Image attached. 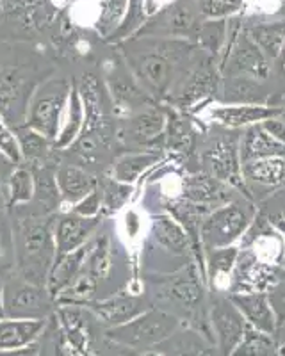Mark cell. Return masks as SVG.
I'll list each match as a JSON object with an SVG mask.
<instances>
[{
	"label": "cell",
	"instance_id": "obj_1",
	"mask_svg": "<svg viewBox=\"0 0 285 356\" xmlns=\"http://www.w3.org/2000/svg\"><path fill=\"white\" fill-rule=\"evenodd\" d=\"M114 47L139 86L157 104H168L202 52L189 40L152 36H134Z\"/></svg>",
	"mask_w": 285,
	"mask_h": 356
},
{
	"label": "cell",
	"instance_id": "obj_2",
	"mask_svg": "<svg viewBox=\"0 0 285 356\" xmlns=\"http://www.w3.org/2000/svg\"><path fill=\"white\" fill-rule=\"evenodd\" d=\"M52 75L56 65L43 44L0 41V116L11 129L25 125L34 91Z\"/></svg>",
	"mask_w": 285,
	"mask_h": 356
},
{
	"label": "cell",
	"instance_id": "obj_3",
	"mask_svg": "<svg viewBox=\"0 0 285 356\" xmlns=\"http://www.w3.org/2000/svg\"><path fill=\"white\" fill-rule=\"evenodd\" d=\"M57 216H40L31 212L25 205L9 209V222L15 239L17 275L27 282L47 287L50 269L57 257L56 227Z\"/></svg>",
	"mask_w": 285,
	"mask_h": 356
},
{
	"label": "cell",
	"instance_id": "obj_4",
	"mask_svg": "<svg viewBox=\"0 0 285 356\" xmlns=\"http://www.w3.org/2000/svg\"><path fill=\"white\" fill-rule=\"evenodd\" d=\"M72 6L74 0H2L0 41L36 43L43 36L56 41Z\"/></svg>",
	"mask_w": 285,
	"mask_h": 356
},
{
	"label": "cell",
	"instance_id": "obj_5",
	"mask_svg": "<svg viewBox=\"0 0 285 356\" xmlns=\"http://www.w3.org/2000/svg\"><path fill=\"white\" fill-rule=\"evenodd\" d=\"M145 280L150 303H159V308L173 316L193 317L204 305V278L196 262H188L171 273L147 275Z\"/></svg>",
	"mask_w": 285,
	"mask_h": 356
},
{
	"label": "cell",
	"instance_id": "obj_6",
	"mask_svg": "<svg viewBox=\"0 0 285 356\" xmlns=\"http://www.w3.org/2000/svg\"><path fill=\"white\" fill-rule=\"evenodd\" d=\"M179 317L159 307H150L129 323L106 330L104 339L138 353H147L179 332Z\"/></svg>",
	"mask_w": 285,
	"mask_h": 356
},
{
	"label": "cell",
	"instance_id": "obj_7",
	"mask_svg": "<svg viewBox=\"0 0 285 356\" xmlns=\"http://www.w3.org/2000/svg\"><path fill=\"white\" fill-rule=\"evenodd\" d=\"M72 86L74 82L63 75H52L41 82L28 102L25 125L56 141L61 132Z\"/></svg>",
	"mask_w": 285,
	"mask_h": 356
},
{
	"label": "cell",
	"instance_id": "obj_8",
	"mask_svg": "<svg viewBox=\"0 0 285 356\" xmlns=\"http://www.w3.org/2000/svg\"><path fill=\"white\" fill-rule=\"evenodd\" d=\"M221 77H248L266 81L271 73V61L246 34L245 24L230 18V33L218 63Z\"/></svg>",
	"mask_w": 285,
	"mask_h": 356
},
{
	"label": "cell",
	"instance_id": "obj_9",
	"mask_svg": "<svg viewBox=\"0 0 285 356\" xmlns=\"http://www.w3.org/2000/svg\"><path fill=\"white\" fill-rule=\"evenodd\" d=\"M256 211L252 202L232 200L209 212L200 227V243L205 251L232 246L239 241L255 219Z\"/></svg>",
	"mask_w": 285,
	"mask_h": 356
},
{
	"label": "cell",
	"instance_id": "obj_10",
	"mask_svg": "<svg viewBox=\"0 0 285 356\" xmlns=\"http://www.w3.org/2000/svg\"><path fill=\"white\" fill-rule=\"evenodd\" d=\"M164 130H166V109L164 106L142 107L129 114L116 127V141L129 152L157 150L164 148Z\"/></svg>",
	"mask_w": 285,
	"mask_h": 356
},
{
	"label": "cell",
	"instance_id": "obj_11",
	"mask_svg": "<svg viewBox=\"0 0 285 356\" xmlns=\"http://www.w3.org/2000/svg\"><path fill=\"white\" fill-rule=\"evenodd\" d=\"M56 300L47 287L27 282L17 273L4 280V317L50 319L56 316Z\"/></svg>",
	"mask_w": 285,
	"mask_h": 356
},
{
	"label": "cell",
	"instance_id": "obj_12",
	"mask_svg": "<svg viewBox=\"0 0 285 356\" xmlns=\"http://www.w3.org/2000/svg\"><path fill=\"white\" fill-rule=\"evenodd\" d=\"M239 143L241 134L237 130H225L218 134L212 139H209L207 145L200 154V164L202 171L211 177L218 178L221 182L228 184L232 187H246L243 182V175H241V154H239ZM248 198V195H246ZM250 200V198H248Z\"/></svg>",
	"mask_w": 285,
	"mask_h": 356
},
{
	"label": "cell",
	"instance_id": "obj_13",
	"mask_svg": "<svg viewBox=\"0 0 285 356\" xmlns=\"http://www.w3.org/2000/svg\"><path fill=\"white\" fill-rule=\"evenodd\" d=\"M202 20L204 18L200 15L198 0H173L154 13L136 36L193 41V36Z\"/></svg>",
	"mask_w": 285,
	"mask_h": 356
},
{
	"label": "cell",
	"instance_id": "obj_14",
	"mask_svg": "<svg viewBox=\"0 0 285 356\" xmlns=\"http://www.w3.org/2000/svg\"><path fill=\"white\" fill-rule=\"evenodd\" d=\"M220 77L221 73L216 65V59L202 50L196 57V61L193 63L191 70L186 73V77L180 81V84L177 86L171 98L168 100V106L184 111L202 102L204 98L212 97L220 88Z\"/></svg>",
	"mask_w": 285,
	"mask_h": 356
},
{
	"label": "cell",
	"instance_id": "obj_15",
	"mask_svg": "<svg viewBox=\"0 0 285 356\" xmlns=\"http://www.w3.org/2000/svg\"><path fill=\"white\" fill-rule=\"evenodd\" d=\"M104 79H106L107 93L113 98L114 111H125V113L132 114L136 111L142 109V107L157 104L139 86V82L134 79V75L129 70V66L125 65L120 52L116 54V57L106 63Z\"/></svg>",
	"mask_w": 285,
	"mask_h": 356
},
{
	"label": "cell",
	"instance_id": "obj_16",
	"mask_svg": "<svg viewBox=\"0 0 285 356\" xmlns=\"http://www.w3.org/2000/svg\"><path fill=\"white\" fill-rule=\"evenodd\" d=\"M211 326L216 335L220 353L223 356H230L245 335L248 323L230 298L218 296L211 303Z\"/></svg>",
	"mask_w": 285,
	"mask_h": 356
},
{
	"label": "cell",
	"instance_id": "obj_17",
	"mask_svg": "<svg viewBox=\"0 0 285 356\" xmlns=\"http://www.w3.org/2000/svg\"><path fill=\"white\" fill-rule=\"evenodd\" d=\"M152 307L150 300L142 294H125V292H118V294L106 298V300L93 301V303L86 305V308L90 310L91 317L102 326L109 328H116L122 324L129 323L139 314Z\"/></svg>",
	"mask_w": 285,
	"mask_h": 356
},
{
	"label": "cell",
	"instance_id": "obj_18",
	"mask_svg": "<svg viewBox=\"0 0 285 356\" xmlns=\"http://www.w3.org/2000/svg\"><path fill=\"white\" fill-rule=\"evenodd\" d=\"M147 250H159L161 253L175 259H186L191 255L193 244L188 232L170 214H157L152 218L150 235Z\"/></svg>",
	"mask_w": 285,
	"mask_h": 356
},
{
	"label": "cell",
	"instance_id": "obj_19",
	"mask_svg": "<svg viewBox=\"0 0 285 356\" xmlns=\"http://www.w3.org/2000/svg\"><path fill=\"white\" fill-rule=\"evenodd\" d=\"M102 225V216L97 218H84V216L65 212L57 216L54 237H56L57 257L72 253L91 241V235Z\"/></svg>",
	"mask_w": 285,
	"mask_h": 356
},
{
	"label": "cell",
	"instance_id": "obj_20",
	"mask_svg": "<svg viewBox=\"0 0 285 356\" xmlns=\"http://www.w3.org/2000/svg\"><path fill=\"white\" fill-rule=\"evenodd\" d=\"M182 198L214 211L218 207L232 202L234 189L232 186L221 182L218 178L211 177L204 171H198V173L184 178Z\"/></svg>",
	"mask_w": 285,
	"mask_h": 356
},
{
	"label": "cell",
	"instance_id": "obj_21",
	"mask_svg": "<svg viewBox=\"0 0 285 356\" xmlns=\"http://www.w3.org/2000/svg\"><path fill=\"white\" fill-rule=\"evenodd\" d=\"M56 180L63 205L72 207L100 186V178L74 162H59L56 166Z\"/></svg>",
	"mask_w": 285,
	"mask_h": 356
},
{
	"label": "cell",
	"instance_id": "obj_22",
	"mask_svg": "<svg viewBox=\"0 0 285 356\" xmlns=\"http://www.w3.org/2000/svg\"><path fill=\"white\" fill-rule=\"evenodd\" d=\"M56 166L57 164H43L31 168L34 175V196L25 207L34 214L52 216L61 211L63 202L56 180Z\"/></svg>",
	"mask_w": 285,
	"mask_h": 356
},
{
	"label": "cell",
	"instance_id": "obj_23",
	"mask_svg": "<svg viewBox=\"0 0 285 356\" xmlns=\"http://www.w3.org/2000/svg\"><path fill=\"white\" fill-rule=\"evenodd\" d=\"M212 120L230 130L246 129L271 118L285 116V107L282 106H223L211 111Z\"/></svg>",
	"mask_w": 285,
	"mask_h": 356
},
{
	"label": "cell",
	"instance_id": "obj_24",
	"mask_svg": "<svg viewBox=\"0 0 285 356\" xmlns=\"http://www.w3.org/2000/svg\"><path fill=\"white\" fill-rule=\"evenodd\" d=\"M241 175L246 187V195L250 196L252 187L262 189H282L285 187V157H269L250 161L241 164Z\"/></svg>",
	"mask_w": 285,
	"mask_h": 356
},
{
	"label": "cell",
	"instance_id": "obj_25",
	"mask_svg": "<svg viewBox=\"0 0 285 356\" xmlns=\"http://www.w3.org/2000/svg\"><path fill=\"white\" fill-rule=\"evenodd\" d=\"M228 298L239 308L250 326L269 335L277 332V319H275L273 308L269 305L268 292H236Z\"/></svg>",
	"mask_w": 285,
	"mask_h": 356
},
{
	"label": "cell",
	"instance_id": "obj_26",
	"mask_svg": "<svg viewBox=\"0 0 285 356\" xmlns=\"http://www.w3.org/2000/svg\"><path fill=\"white\" fill-rule=\"evenodd\" d=\"M18 143H20L22 157L24 164L28 168L43 166V164H59V155L61 152L57 150L54 145V139L40 134L38 130L31 129L27 125H20L15 129Z\"/></svg>",
	"mask_w": 285,
	"mask_h": 356
},
{
	"label": "cell",
	"instance_id": "obj_27",
	"mask_svg": "<svg viewBox=\"0 0 285 356\" xmlns=\"http://www.w3.org/2000/svg\"><path fill=\"white\" fill-rule=\"evenodd\" d=\"M241 162L259 161L269 157H285V145L275 139L262 123L246 127L241 134L239 143Z\"/></svg>",
	"mask_w": 285,
	"mask_h": 356
},
{
	"label": "cell",
	"instance_id": "obj_28",
	"mask_svg": "<svg viewBox=\"0 0 285 356\" xmlns=\"http://www.w3.org/2000/svg\"><path fill=\"white\" fill-rule=\"evenodd\" d=\"M49 319H0V351L20 349L38 342L47 332Z\"/></svg>",
	"mask_w": 285,
	"mask_h": 356
},
{
	"label": "cell",
	"instance_id": "obj_29",
	"mask_svg": "<svg viewBox=\"0 0 285 356\" xmlns=\"http://www.w3.org/2000/svg\"><path fill=\"white\" fill-rule=\"evenodd\" d=\"M91 244H84L79 250L72 251V253H66V255L56 257V262H54L52 269H50L49 280H47V291L50 292L54 300L57 296L61 294L66 287H68L72 282L75 280V276L81 273L82 266H84L86 259H88V253H90Z\"/></svg>",
	"mask_w": 285,
	"mask_h": 356
},
{
	"label": "cell",
	"instance_id": "obj_30",
	"mask_svg": "<svg viewBox=\"0 0 285 356\" xmlns=\"http://www.w3.org/2000/svg\"><path fill=\"white\" fill-rule=\"evenodd\" d=\"M245 31L269 61H275L285 44V17L275 22L246 24Z\"/></svg>",
	"mask_w": 285,
	"mask_h": 356
},
{
	"label": "cell",
	"instance_id": "obj_31",
	"mask_svg": "<svg viewBox=\"0 0 285 356\" xmlns=\"http://www.w3.org/2000/svg\"><path fill=\"white\" fill-rule=\"evenodd\" d=\"M161 161V152L139 150L120 155L113 164V178L123 184H134L147 170Z\"/></svg>",
	"mask_w": 285,
	"mask_h": 356
},
{
	"label": "cell",
	"instance_id": "obj_32",
	"mask_svg": "<svg viewBox=\"0 0 285 356\" xmlns=\"http://www.w3.org/2000/svg\"><path fill=\"white\" fill-rule=\"evenodd\" d=\"M86 120V111H84V102H82L81 93H79L77 82H74L72 86V93H70L68 107H66L65 120H63V127L59 136L56 138L54 145L59 152L66 150L70 146L74 145L79 139L82 132V127H84Z\"/></svg>",
	"mask_w": 285,
	"mask_h": 356
},
{
	"label": "cell",
	"instance_id": "obj_33",
	"mask_svg": "<svg viewBox=\"0 0 285 356\" xmlns=\"http://www.w3.org/2000/svg\"><path fill=\"white\" fill-rule=\"evenodd\" d=\"M223 93L228 106H266L268 102V93L262 82L248 77L227 79Z\"/></svg>",
	"mask_w": 285,
	"mask_h": 356
},
{
	"label": "cell",
	"instance_id": "obj_34",
	"mask_svg": "<svg viewBox=\"0 0 285 356\" xmlns=\"http://www.w3.org/2000/svg\"><path fill=\"white\" fill-rule=\"evenodd\" d=\"M155 349L164 356H216L214 348L196 332H175Z\"/></svg>",
	"mask_w": 285,
	"mask_h": 356
},
{
	"label": "cell",
	"instance_id": "obj_35",
	"mask_svg": "<svg viewBox=\"0 0 285 356\" xmlns=\"http://www.w3.org/2000/svg\"><path fill=\"white\" fill-rule=\"evenodd\" d=\"M228 33H230V18L228 20H202L193 36V43L216 59L218 56H221L227 44Z\"/></svg>",
	"mask_w": 285,
	"mask_h": 356
},
{
	"label": "cell",
	"instance_id": "obj_36",
	"mask_svg": "<svg viewBox=\"0 0 285 356\" xmlns=\"http://www.w3.org/2000/svg\"><path fill=\"white\" fill-rule=\"evenodd\" d=\"M166 109V130H164V148L173 152H188L193 145L191 123L180 109L164 106Z\"/></svg>",
	"mask_w": 285,
	"mask_h": 356
},
{
	"label": "cell",
	"instance_id": "obj_37",
	"mask_svg": "<svg viewBox=\"0 0 285 356\" xmlns=\"http://www.w3.org/2000/svg\"><path fill=\"white\" fill-rule=\"evenodd\" d=\"M2 189H4L6 200H8V209L13 207L25 205L33 200L34 196V175L28 166H17L13 170L6 180H2Z\"/></svg>",
	"mask_w": 285,
	"mask_h": 356
},
{
	"label": "cell",
	"instance_id": "obj_38",
	"mask_svg": "<svg viewBox=\"0 0 285 356\" xmlns=\"http://www.w3.org/2000/svg\"><path fill=\"white\" fill-rule=\"evenodd\" d=\"M98 11L93 18V31L104 41L109 40L125 17L129 0H98Z\"/></svg>",
	"mask_w": 285,
	"mask_h": 356
},
{
	"label": "cell",
	"instance_id": "obj_39",
	"mask_svg": "<svg viewBox=\"0 0 285 356\" xmlns=\"http://www.w3.org/2000/svg\"><path fill=\"white\" fill-rule=\"evenodd\" d=\"M230 356H282V348L277 344L273 335L248 324L245 335Z\"/></svg>",
	"mask_w": 285,
	"mask_h": 356
},
{
	"label": "cell",
	"instance_id": "obj_40",
	"mask_svg": "<svg viewBox=\"0 0 285 356\" xmlns=\"http://www.w3.org/2000/svg\"><path fill=\"white\" fill-rule=\"evenodd\" d=\"M148 18H150L148 0H129V8H127L122 24H120V27L114 31L113 36L106 43L120 44L122 41L131 40L132 36L139 33V29L147 24Z\"/></svg>",
	"mask_w": 285,
	"mask_h": 356
},
{
	"label": "cell",
	"instance_id": "obj_41",
	"mask_svg": "<svg viewBox=\"0 0 285 356\" xmlns=\"http://www.w3.org/2000/svg\"><path fill=\"white\" fill-rule=\"evenodd\" d=\"M237 260H239V248L236 246L216 248V250L207 251L205 269H207L209 278L218 280V276H228L234 271Z\"/></svg>",
	"mask_w": 285,
	"mask_h": 356
},
{
	"label": "cell",
	"instance_id": "obj_42",
	"mask_svg": "<svg viewBox=\"0 0 285 356\" xmlns=\"http://www.w3.org/2000/svg\"><path fill=\"white\" fill-rule=\"evenodd\" d=\"M100 189H102V214L104 216L118 212L132 195L131 184L118 182V180H114V178H109V180H106V182L100 180Z\"/></svg>",
	"mask_w": 285,
	"mask_h": 356
},
{
	"label": "cell",
	"instance_id": "obj_43",
	"mask_svg": "<svg viewBox=\"0 0 285 356\" xmlns=\"http://www.w3.org/2000/svg\"><path fill=\"white\" fill-rule=\"evenodd\" d=\"M245 8V0H198L204 20H228Z\"/></svg>",
	"mask_w": 285,
	"mask_h": 356
},
{
	"label": "cell",
	"instance_id": "obj_44",
	"mask_svg": "<svg viewBox=\"0 0 285 356\" xmlns=\"http://www.w3.org/2000/svg\"><path fill=\"white\" fill-rule=\"evenodd\" d=\"M17 273V257H15V239H13L11 222H0V278H9Z\"/></svg>",
	"mask_w": 285,
	"mask_h": 356
},
{
	"label": "cell",
	"instance_id": "obj_45",
	"mask_svg": "<svg viewBox=\"0 0 285 356\" xmlns=\"http://www.w3.org/2000/svg\"><path fill=\"white\" fill-rule=\"evenodd\" d=\"M0 152L11 161L15 168L24 166V157H22L17 134H15V129H11L6 122H0Z\"/></svg>",
	"mask_w": 285,
	"mask_h": 356
},
{
	"label": "cell",
	"instance_id": "obj_46",
	"mask_svg": "<svg viewBox=\"0 0 285 356\" xmlns=\"http://www.w3.org/2000/svg\"><path fill=\"white\" fill-rule=\"evenodd\" d=\"M70 212L84 216V218H97V216H102V189H100V186H98L93 193H90V195L86 196V198H82L81 202L75 203Z\"/></svg>",
	"mask_w": 285,
	"mask_h": 356
},
{
	"label": "cell",
	"instance_id": "obj_47",
	"mask_svg": "<svg viewBox=\"0 0 285 356\" xmlns=\"http://www.w3.org/2000/svg\"><path fill=\"white\" fill-rule=\"evenodd\" d=\"M268 300L273 308L277 326L282 328L285 324V280H278L277 284L268 291Z\"/></svg>",
	"mask_w": 285,
	"mask_h": 356
},
{
	"label": "cell",
	"instance_id": "obj_48",
	"mask_svg": "<svg viewBox=\"0 0 285 356\" xmlns=\"http://www.w3.org/2000/svg\"><path fill=\"white\" fill-rule=\"evenodd\" d=\"M97 356H141L138 351L129 348H123L120 344H114L111 340L104 339V346L102 349L97 353Z\"/></svg>",
	"mask_w": 285,
	"mask_h": 356
},
{
	"label": "cell",
	"instance_id": "obj_49",
	"mask_svg": "<svg viewBox=\"0 0 285 356\" xmlns=\"http://www.w3.org/2000/svg\"><path fill=\"white\" fill-rule=\"evenodd\" d=\"M41 342H33V344L25 346L20 349H9V351H0V356H41Z\"/></svg>",
	"mask_w": 285,
	"mask_h": 356
},
{
	"label": "cell",
	"instance_id": "obj_50",
	"mask_svg": "<svg viewBox=\"0 0 285 356\" xmlns=\"http://www.w3.org/2000/svg\"><path fill=\"white\" fill-rule=\"evenodd\" d=\"M13 170H15V166L11 164V161L0 152V182L6 180V178L13 173Z\"/></svg>",
	"mask_w": 285,
	"mask_h": 356
},
{
	"label": "cell",
	"instance_id": "obj_51",
	"mask_svg": "<svg viewBox=\"0 0 285 356\" xmlns=\"http://www.w3.org/2000/svg\"><path fill=\"white\" fill-rule=\"evenodd\" d=\"M8 218H9L8 200H6L4 189H2V184H0V222L8 221Z\"/></svg>",
	"mask_w": 285,
	"mask_h": 356
},
{
	"label": "cell",
	"instance_id": "obj_52",
	"mask_svg": "<svg viewBox=\"0 0 285 356\" xmlns=\"http://www.w3.org/2000/svg\"><path fill=\"white\" fill-rule=\"evenodd\" d=\"M275 66H277L278 73L285 77V44H284V49H282V52L278 54L277 59H275Z\"/></svg>",
	"mask_w": 285,
	"mask_h": 356
},
{
	"label": "cell",
	"instance_id": "obj_53",
	"mask_svg": "<svg viewBox=\"0 0 285 356\" xmlns=\"http://www.w3.org/2000/svg\"><path fill=\"white\" fill-rule=\"evenodd\" d=\"M0 319H4V278H0Z\"/></svg>",
	"mask_w": 285,
	"mask_h": 356
},
{
	"label": "cell",
	"instance_id": "obj_54",
	"mask_svg": "<svg viewBox=\"0 0 285 356\" xmlns=\"http://www.w3.org/2000/svg\"><path fill=\"white\" fill-rule=\"evenodd\" d=\"M280 280H285V269L280 273Z\"/></svg>",
	"mask_w": 285,
	"mask_h": 356
},
{
	"label": "cell",
	"instance_id": "obj_55",
	"mask_svg": "<svg viewBox=\"0 0 285 356\" xmlns=\"http://www.w3.org/2000/svg\"><path fill=\"white\" fill-rule=\"evenodd\" d=\"M0 122H4V120H2V116H0Z\"/></svg>",
	"mask_w": 285,
	"mask_h": 356
},
{
	"label": "cell",
	"instance_id": "obj_56",
	"mask_svg": "<svg viewBox=\"0 0 285 356\" xmlns=\"http://www.w3.org/2000/svg\"><path fill=\"white\" fill-rule=\"evenodd\" d=\"M0 4H2V0H0Z\"/></svg>",
	"mask_w": 285,
	"mask_h": 356
}]
</instances>
